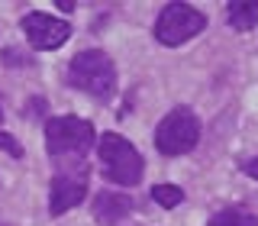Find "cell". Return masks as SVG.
<instances>
[{
    "label": "cell",
    "mask_w": 258,
    "mask_h": 226,
    "mask_svg": "<svg viewBox=\"0 0 258 226\" xmlns=\"http://www.w3.org/2000/svg\"><path fill=\"white\" fill-rule=\"evenodd\" d=\"M97 133L87 120L78 117H52L45 123V145L48 155L58 161H81L87 155V149L94 145Z\"/></svg>",
    "instance_id": "cell-1"
},
{
    "label": "cell",
    "mask_w": 258,
    "mask_h": 226,
    "mask_svg": "<svg viewBox=\"0 0 258 226\" xmlns=\"http://www.w3.org/2000/svg\"><path fill=\"white\" fill-rule=\"evenodd\" d=\"M97 155H100V168L113 184H133L142 181V155L136 152V145H129V139H123L119 133H103V139L97 142Z\"/></svg>",
    "instance_id": "cell-2"
},
{
    "label": "cell",
    "mask_w": 258,
    "mask_h": 226,
    "mask_svg": "<svg viewBox=\"0 0 258 226\" xmlns=\"http://www.w3.org/2000/svg\"><path fill=\"white\" fill-rule=\"evenodd\" d=\"M68 81L71 87L94 97H110L113 87H116V68L100 48H87V52H78L68 65Z\"/></svg>",
    "instance_id": "cell-3"
},
{
    "label": "cell",
    "mask_w": 258,
    "mask_h": 226,
    "mask_svg": "<svg viewBox=\"0 0 258 226\" xmlns=\"http://www.w3.org/2000/svg\"><path fill=\"white\" fill-rule=\"evenodd\" d=\"M200 139V120L187 107L171 110L155 129V145L161 155H184L190 152Z\"/></svg>",
    "instance_id": "cell-4"
},
{
    "label": "cell",
    "mask_w": 258,
    "mask_h": 226,
    "mask_svg": "<svg viewBox=\"0 0 258 226\" xmlns=\"http://www.w3.org/2000/svg\"><path fill=\"white\" fill-rule=\"evenodd\" d=\"M207 26V16L190 4H168L155 20V39L161 45H181Z\"/></svg>",
    "instance_id": "cell-5"
},
{
    "label": "cell",
    "mask_w": 258,
    "mask_h": 226,
    "mask_svg": "<svg viewBox=\"0 0 258 226\" xmlns=\"http://www.w3.org/2000/svg\"><path fill=\"white\" fill-rule=\"evenodd\" d=\"M87 194V168L81 161H58V172L52 178V194H48V210L52 216L78 207Z\"/></svg>",
    "instance_id": "cell-6"
},
{
    "label": "cell",
    "mask_w": 258,
    "mask_h": 226,
    "mask_svg": "<svg viewBox=\"0 0 258 226\" xmlns=\"http://www.w3.org/2000/svg\"><path fill=\"white\" fill-rule=\"evenodd\" d=\"M23 32H26L29 45L39 48V52H52V48H58L68 42L71 36V26L64 20H55V16L48 13H26L23 16Z\"/></svg>",
    "instance_id": "cell-7"
},
{
    "label": "cell",
    "mask_w": 258,
    "mask_h": 226,
    "mask_svg": "<svg viewBox=\"0 0 258 226\" xmlns=\"http://www.w3.org/2000/svg\"><path fill=\"white\" fill-rule=\"evenodd\" d=\"M129 210H133V197H129V194L103 191L100 197L94 200V216H97V223H103V226L119 223L123 216H129Z\"/></svg>",
    "instance_id": "cell-8"
},
{
    "label": "cell",
    "mask_w": 258,
    "mask_h": 226,
    "mask_svg": "<svg viewBox=\"0 0 258 226\" xmlns=\"http://www.w3.org/2000/svg\"><path fill=\"white\" fill-rule=\"evenodd\" d=\"M226 10H229L226 16H229L232 29L245 32V29L258 26V4H245V0H236V4H229V7H226Z\"/></svg>",
    "instance_id": "cell-9"
},
{
    "label": "cell",
    "mask_w": 258,
    "mask_h": 226,
    "mask_svg": "<svg viewBox=\"0 0 258 226\" xmlns=\"http://www.w3.org/2000/svg\"><path fill=\"white\" fill-rule=\"evenodd\" d=\"M207 226H258V216L245 207H226L216 216H210Z\"/></svg>",
    "instance_id": "cell-10"
},
{
    "label": "cell",
    "mask_w": 258,
    "mask_h": 226,
    "mask_svg": "<svg viewBox=\"0 0 258 226\" xmlns=\"http://www.w3.org/2000/svg\"><path fill=\"white\" fill-rule=\"evenodd\" d=\"M152 200L171 210V207H177L184 200V191L177 188V184H155V188H152Z\"/></svg>",
    "instance_id": "cell-11"
},
{
    "label": "cell",
    "mask_w": 258,
    "mask_h": 226,
    "mask_svg": "<svg viewBox=\"0 0 258 226\" xmlns=\"http://www.w3.org/2000/svg\"><path fill=\"white\" fill-rule=\"evenodd\" d=\"M0 149H7L10 155H23V149L13 142V136H10V133H0Z\"/></svg>",
    "instance_id": "cell-12"
},
{
    "label": "cell",
    "mask_w": 258,
    "mask_h": 226,
    "mask_svg": "<svg viewBox=\"0 0 258 226\" xmlns=\"http://www.w3.org/2000/svg\"><path fill=\"white\" fill-rule=\"evenodd\" d=\"M245 175H248V178H255V181H258V158L245 161Z\"/></svg>",
    "instance_id": "cell-13"
}]
</instances>
